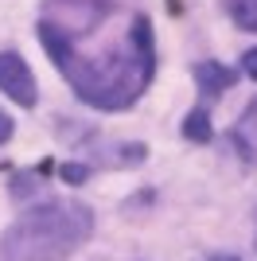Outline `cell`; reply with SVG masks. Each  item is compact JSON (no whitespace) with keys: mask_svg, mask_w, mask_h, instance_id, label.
<instances>
[{"mask_svg":"<svg viewBox=\"0 0 257 261\" xmlns=\"http://www.w3.org/2000/svg\"><path fill=\"white\" fill-rule=\"evenodd\" d=\"M12 133H16V125H12V117L0 109V144H8V141H12Z\"/></svg>","mask_w":257,"mask_h":261,"instance_id":"10","label":"cell"},{"mask_svg":"<svg viewBox=\"0 0 257 261\" xmlns=\"http://www.w3.org/2000/svg\"><path fill=\"white\" fill-rule=\"evenodd\" d=\"M230 16L242 32H257V0H230Z\"/></svg>","mask_w":257,"mask_h":261,"instance_id":"7","label":"cell"},{"mask_svg":"<svg viewBox=\"0 0 257 261\" xmlns=\"http://www.w3.org/2000/svg\"><path fill=\"white\" fill-rule=\"evenodd\" d=\"M191 74H195V82H199V90H203V94H211V98H218L222 90H230V86L238 82V70H230V66H222V63H214V59L195 63Z\"/></svg>","mask_w":257,"mask_h":261,"instance_id":"5","label":"cell"},{"mask_svg":"<svg viewBox=\"0 0 257 261\" xmlns=\"http://www.w3.org/2000/svg\"><path fill=\"white\" fill-rule=\"evenodd\" d=\"M226 141H230V148H234V156L242 164H257V98L249 101V106L242 109V117L230 125Z\"/></svg>","mask_w":257,"mask_h":261,"instance_id":"4","label":"cell"},{"mask_svg":"<svg viewBox=\"0 0 257 261\" xmlns=\"http://www.w3.org/2000/svg\"><path fill=\"white\" fill-rule=\"evenodd\" d=\"M117 12V4H113ZM109 12L101 20V39L94 51L66 43L59 32H51L39 20V43L43 51L55 59V66L63 70V78L74 86V94L94 109H125L148 90L152 74H156V43H152V23L144 12H128L125 28H109L113 20Z\"/></svg>","mask_w":257,"mask_h":261,"instance_id":"1","label":"cell"},{"mask_svg":"<svg viewBox=\"0 0 257 261\" xmlns=\"http://www.w3.org/2000/svg\"><path fill=\"white\" fill-rule=\"evenodd\" d=\"M59 175H63L66 184H82V179H90V164H63Z\"/></svg>","mask_w":257,"mask_h":261,"instance_id":"8","label":"cell"},{"mask_svg":"<svg viewBox=\"0 0 257 261\" xmlns=\"http://www.w3.org/2000/svg\"><path fill=\"white\" fill-rule=\"evenodd\" d=\"M94 234V211L74 199H47L23 211L0 238L4 261H66Z\"/></svg>","mask_w":257,"mask_h":261,"instance_id":"2","label":"cell"},{"mask_svg":"<svg viewBox=\"0 0 257 261\" xmlns=\"http://www.w3.org/2000/svg\"><path fill=\"white\" fill-rule=\"evenodd\" d=\"M242 70H246L249 78H257V47H249V51L242 55Z\"/></svg>","mask_w":257,"mask_h":261,"instance_id":"9","label":"cell"},{"mask_svg":"<svg viewBox=\"0 0 257 261\" xmlns=\"http://www.w3.org/2000/svg\"><path fill=\"white\" fill-rule=\"evenodd\" d=\"M0 90H4L16 106H23V109L39 101V86H35L32 66L23 63L16 51H0Z\"/></svg>","mask_w":257,"mask_h":261,"instance_id":"3","label":"cell"},{"mask_svg":"<svg viewBox=\"0 0 257 261\" xmlns=\"http://www.w3.org/2000/svg\"><path fill=\"white\" fill-rule=\"evenodd\" d=\"M207 261H238V257H230V253H214V257H207Z\"/></svg>","mask_w":257,"mask_h":261,"instance_id":"11","label":"cell"},{"mask_svg":"<svg viewBox=\"0 0 257 261\" xmlns=\"http://www.w3.org/2000/svg\"><path fill=\"white\" fill-rule=\"evenodd\" d=\"M183 137L195 141V144H207V141H211V117H207L203 106L187 113V121H183Z\"/></svg>","mask_w":257,"mask_h":261,"instance_id":"6","label":"cell"}]
</instances>
